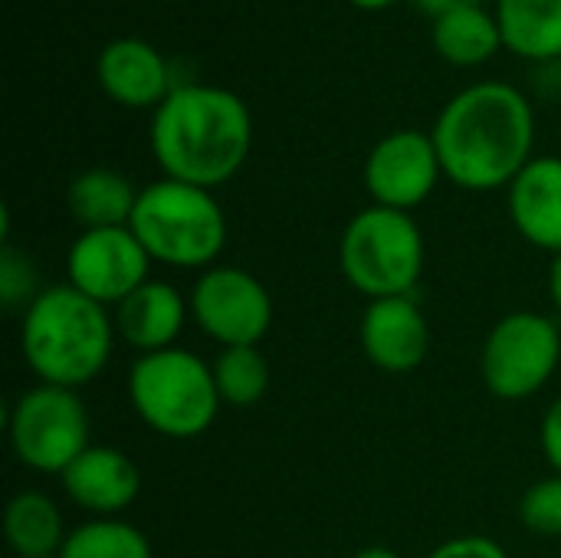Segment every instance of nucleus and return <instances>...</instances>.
<instances>
[{"instance_id":"nucleus-6","label":"nucleus","mask_w":561,"mask_h":558,"mask_svg":"<svg viewBox=\"0 0 561 558\" xmlns=\"http://www.w3.org/2000/svg\"><path fill=\"white\" fill-rule=\"evenodd\" d=\"M339 266L368 303L411 296L424 273V234L411 214L371 204L345 224Z\"/></svg>"},{"instance_id":"nucleus-1","label":"nucleus","mask_w":561,"mask_h":558,"mask_svg":"<svg viewBox=\"0 0 561 558\" xmlns=\"http://www.w3.org/2000/svg\"><path fill=\"white\" fill-rule=\"evenodd\" d=\"M444 174L463 191L510 187L533 161L536 115L510 82H477L457 92L431 132Z\"/></svg>"},{"instance_id":"nucleus-4","label":"nucleus","mask_w":561,"mask_h":558,"mask_svg":"<svg viewBox=\"0 0 561 558\" xmlns=\"http://www.w3.org/2000/svg\"><path fill=\"white\" fill-rule=\"evenodd\" d=\"M131 234L148 257L171 270H210L227 247V217L214 191L174 178L151 181L138 191Z\"/></svg>"},{"instance_id":"nucleus-14","label":"nucleus","mask_w":561,"mask_h":558,"mask_svg":"<svg viewBox=\"0 0 561 558\" xmlns=\"http://www.w3.org/2000/svg\"><path fill=\"white\" fill-rule=\"evenodd\" d=\"M95 79L102 92L125 109H158L174 89L168 59L138 36L105 43L95 59Z\"/></svg>"},{"instance_id":"nucleus-19","label":"nucleus","mask_w":561,"mask_h":558,"mask_svg":"<svg viewBox=\"0 0 561 558\" xmlns=\"http://www.w3.org/2000/svg\"><path fill=\"white\" fill-rule=\"evenodd\" d=\"M503 46L523 59L561 56V0H496Z\"/></svg>"},{"instance_id":"nucleus-23","label":"nucleus","mask_w":561,"mask_h":558,"mask_svg":"<svg viewBox=\"0 0 561 558\" xmlns=\"http://www.w3.org/2000/svg\"><path fill=\"white\" fill-rule=\"evenodd\" d=\"M519 520L536 536H561V474L533 483L523 493Z\"/></svg>"},{"instance_id":"nucleus-13","label":"nucleus","mask_w":561,"mask_h":558,"mask_svg":"<svg viewBox=\"0 0 561 558\" xmlns=\"http://www.w3.org/2000/svg\"><path fill=\"white\" fill-rule=\"evenodd\" d=\"M59 480L62 493L92 520H118V513H125L141 493L138 464L108 444H92Z\"/></svg>"},{"instance_id":"nucleus-7","label":"nucleus","mask_w":561,"mask_h":558,"mask_svg":"<svg viewBox=\"0 0 561 558\" xmlns=\"http://www.w3.org/2000/svg\"><path fill=\"white\" fill-rule=\"evenodd\" d=\"M7 437L13 457L23 467L62 477L72 460L92 447L89 411L79 391L36 382L10 405Z\"/></svg>"},{"instance_id":"nucleus-28","label":"nucleus","mask_w":561,"mask_h":558,"mask_svg":"<svg viewBox=\"0 0 561 558\" xmlns=\"http://www.w3.org/2000/svg\"><path fill=\"white\" fill-rule=\"evenodd\" d=\"M549 293H552V306L561 316V253L552 260V270H549Z\"/></svg>"},{"instance_id":"nucleus-26","label":"nucleus","mask_w":561,"mask_h":558,"mask_svg":"<svg viewBox=\"0 0 561 558\" xmlns=\"http://www.w3.org/2000/svg\"><path fill=\"white\" fill-rule=\"evenodd\" d=\"M539 444H542V454H546V460L552 464V470L561 474V395L549 405V411H546V418H542Z\"/></svg>"},{"instance_id":"nucleus-17","label":"nucleus","mask_w":561,"mask_h":558,"mask_svg":"<svg viewBox=\"0 0 561 558\" xmlns=\"http://www.w3.org/2000/svg\"><path fill=\"white\" fill-rule=\"evenodd\" d=\"M138 191L122 171L115 168H89L69 181L66 207L82 230H105V227H128Z\"/></svg>"},{"instance_id":"nucleus-27","label":"nucleus","mask_w":561,"mask_h":558,"mask_svg":"<svg viewBox=\"0 0 561 558\" xmlns=\"http://www.w3.org/2000/svg\"><path fill=\"white\" fill-rule=\"evenodd\" d=\"M421 13H427L431 20H440L454 10H467V7H483L486 0H411Z\"/></svg>"},{"instance_id":"nucleus-15","label":"nucleus","mask_w":561,"mask_h":558,"mask_svg":"<svg viewBox=\"0 0 561 558\" xmlns=\"http://www.w3.org/2000/svg\"><path fill=\"white\" fill-rule=\"evenodd\" d=\"M112 319L118 339L128 349H135L138 355H151L178 345L191 319V303L181 296L178 286L164 280H148L125 303L112 309Z\"/></svg>"},{"instance_id":"nucleus-8","label":"nucleus","mask_w":561,"mask_h":558,"mask_svg":"<svg viewBox=\"0 0 561 558\" xmlns=\"http://www.w3.org/2000/svg\"><path fill=\"white\" fill-rule=\"evenodd\" d=\"M561 362L559 326L542 312H510L503 316L480 355L483 385L500 401H526L539 395Z\"/></svg>"},{"instance_id":"nucleus-25","label":"nucleus","mask_w":561,"mask_h":558,"mask_svg":"<svg viewBox=\"0 0 561 558\" xmlns=\"http://www.w3.org/2000/svg\"><path fill=\"white\" fill-rule=\"evenodd\" d=\"M427 558H510L506 549L490 536H454L440 543Z\"/></svg>"},{"instance_id":"nucleus-11","label":"nucleus","mask_w":561,"mask_h":558,"mask_svg":"<svg viewBox=\"0 0 561 558\" xmlns=\"http://www.w3.org/2000/svg\"><path fill=\"white\" fill-rule=\"evenodd\" d=\"M440 155L431 132L401 128L385 135L365 158V187L378 207L411 214L440 181Z\"/></svg>"},{"instance_id":"nucleus-20","label":"nucleus","mask_w":561,"mask_h":558,"mask_svg":"<svg viewBox=\"0 0 561 558\" xmlns=\"http://www.w3.org/2000/svg\"><path fill=\"white\" fill-rule=\"evenodd\" d=\"M431 39L437 56L454 66H480L503 46L496 13L486 7H467L434 20Z\"/></svg>"},{"instance_id":"nucleus-10","label":"nucleus","mask_w":561,"mask_h":558,"mask_svg":"<svg viewBox=\"0 0 561 558\" xmlns=\"http://www.w3.org/2000/svg\"><path fill=\"white\" fill-rule=\"evenodd\" d=\"M151 263L131 227L82 230L66 250V283L99 306L115 309L151 280Z\"/></svg>"},{"instance_id":"nucleus-21","label":"nucleus","mask_w":561,"mask_h":558,"mask_svg":"<svg viewBox=\"0 0 561 558\" xmlns=\"http://www.w3.org/2000/svg\"><path fill=\"white\" fill-rule=\"evenodd\" d=\"M210 368L217 395L227 408H253L270 391V362L260 352V345L220 349Z\"/></svg>"},{"instance_id":"nucleus-9","label":"nucleus","mask_w":561,"mask_h":558,"mask_svg":"<svg viewBox=\"0 0 561 558\" xmlns=\"http://www.w3.org/2000/svg\"><path fill=\"white\" fill-rule=\"evenodd\" d=\"M191 319L220 349L260 345L273 326L270 289L243 266H210L191 286Z\"/></svg>"},{"instance_id":"nucleus-12","label":"nucleus","mask_w":561,"mask_h":558,"mask_svg":"<svg viewBox=\"0 0 561 558\" xmlns=\"http://www.w3.org/2000/svg\"><path fill=\"white\" fill-rule=\"evenodd\" d=\"M358 339L365 358L388 375L421 368L431 352V329L414 296L371 299L362 312Z\"/></svg>"},{"instance_id":"nucleus-22","label":"nucleus","mask_w":561,"mask_h":558,"mask_svg":"<svg viewBox=\"0 0 561 558\" xmlns=\"http://www.w3.org/2000/svg\"><path fill=\"white\" fill-rule=\"evenodd\" d=\"M59 558H154L148 536L125 520H89L69 529Z\"/></svg>"},{"instance_id":"nucleus-24","label":"nucleus","mask_w":561,"mask_h":558,"mask_svg":"<svg viewBox=\"0 0 561 558\" xmlns=\"http://www.w3.org/2000/svg\"><path fill=\"white\" fill-rule=\"evenodd\" d=\"M0 296L7 303V309H16V306L26 309L36 299L33 266H30L26 257H20L10 247H3V253H0Z\"/></svg>"},{"instance_id":"nucleus-16","label":"nucleus","mask_w":561,"mask_h":558,"mask_svg":"<svg viewBox=\"0 0 561 558\" xmlns=\"http://www.w3.org/2000/svg\"><path fill=\"white\" fill-rule=\"evenodd\" d=\"M510 191V220L526 243L546 250L552 257L561 253V158L546 155L533 158Z\"/></svg>"},{"instance_id":"nucleus-5","label":"nucleus","mask_w":561,"mask_h":558,"mask_svg":"<svg viewBox=\"0 0 561 558\" xmlns=\"http://www.w3.org/2000/svg\"><path fill=\"white\" fill-rule=\"evenodd\" d=\"M128 401L141 424L168 441L207 434L224 408L214 368L181 345L135 358L128 372Z\"/></svg>"},{"instance_id":"nucleus-2","label":"nucleus","mask_w":561,"mask_h":558,"mask_svg":"<svg viewBox=\"0 0 561 558\" xmlns=\"http://www.w3.org/2000/svg\"><path fill=\"white\" fill-rule=\"evenodd\" d=\"M148 135L164 178L214 191L243 168L253 145V118L237 92L187 82L174 86L154 109Z\"/></svg>"},{"instance_id":"nucleus-30","label":"nucleus","mask_w":561,"mask_h":558,"mask_svg":"<svg viewBox=\"0 0 561 558\" xmlns=\"http://www.w3.org/2000/svg\"><path fill=\"white\" fill-rule=\"evenodd\" d=\"M352 7H358V10H385V7H391L394 0H348Z\"/></svg>"},{"instance_id":"nucleus-18","label":"nucleus","mask_w":561,"mask_h":558,"mask_svg":"<svg viewBox=\"0 0 561 558\" xmlns=\"http://www.w3.org/2000/svg\"><path fill=\"white\" fill-rule=\"evenodd\" d=\"M66 523L53 497L43 490H20L3 510V543L16 558H59L66 546Z\"/></svg>"},{"instance_id":"nucleus-3","label":"nucleus","mask_w":561,"mask_h":558,"mask_svg":"<svg viewBox=\"0 0 561 558\" xmlns=\"http://www.w3.org/2000/svg\"><path fill=\"white\" fill-rule=\"evenodd\" d=\"M115 339L112 312L69 283L39 289L20 322L23 362L36 382L72 391L105 372Z\"/></svg>"},{"instance_id":"nucleus-29","label":"nucleus","mask_w":561,"mask_h":558,"mask_svg":"<svg viewBox=\"0 0 561 558\" xmlns=\"http://www.w3.org/2000/svg\"><path fill=\"white\" fill-rule=\"evenodd\" d=\"M352 558H401L394 549H388V546H368V549H362V553H355Z\"/></svg>"}]
</instances>
